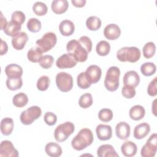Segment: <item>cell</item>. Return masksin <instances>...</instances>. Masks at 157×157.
I'll return each mask as SVG.
<instances>
[{"mask_svg":"<svg viewBox=\"0 0 157 157\" xmlns=\"http://www.w3.org/2000/svg\"><path fill=\"white\" fill-rule=\"evenodd\" d=\"M94 136L92 131L88 128H83L72 139L71 145L77 151H81L92 144Z\"/></svg>","mask_w":157,"mask_h":157,"instance_id":"obj_1","label":"cell"},{"mask_svg":"<svg viewBox=\"0 0 157 157\" xmlns=\"http://www.w3.org/2000/svg\"><path fill=\"white\" fill-rule=\"evenodd\" d=\"M140 56V50L136 47H124L117 53V59L121 62L136 63L139 61Z\"/></svg>","mask_w":157,"mask_h":157,"instance_id":"obj_2","label":"cell"},{"mask_svg":"<svg viewBox=\"0 0 157 157\" xmlns=\"http://www.w3.org/2000/svg\"><path fill=\"white\" fill-rule=\"evenodd\" d=\"M120 76V70L117 66L110 67L106 72L104 79V86L111 92L115 91L119 87V78Z\"/></svg>","mask_w":157,"mask_h":157,"instance_id":"obj_3","label":"cell"},{"mask_svg":"<svg viewBox=\"0 0 157 157\" xmlns=\"http://www.w3.org/2000/svg\"><path fill=\"white\" fill-rule=\"evenodd\" d=\"M66 50L74 56L77 62H85L88 58V52L82 46L78 40L75 39L69 40L67 43Z\"/></svg>","mask_w":157,"mask_h":157,"instance_id":"obj_4","label":"cell"},{"mask_svg":"<svg viewBox=\"0 0 157 157\" xmlns=\"http://www.w3.org/2000/svg\"><path fill=\"white\" fill-rule=\"evenodd\" d=\"M75 126L71 121H66L59 124L54 131V137L58 142H63L74 132Z\"/></svg>","mask_w":157,"mask_h":157,"instance_id":"obj_5","label":"cell"},{"mask_svg":"<svg viewBox=\"0 0 157 157\" xmlns=\"http://www.w3.org/2000/svg\"><path fill=\"white\" fill-rule=\"evenodd\" d=\"M57 42V37L53 32H48L36 40V47L39 48L42 53L47 52L54 47Z\"/></svg>","mask_w":157,"mask_h":157,"instance_id":"obj_6","label":"cell"},{"mask_svg":"<svg viewBox=\"0 0 157 157\" xmlns=\"http://www.w3.org/2000/svg\"><path fill=\"white\" fill-rule=\"evenodd\" d=\"M41 115V109L39 106L33 105L21 112L20 119L22 124L25 125H29L38 119Z\"/></svg>","mask_w":157,"mask_h":157,"instance_id":"obj_7","label":"cell"},{"mask_svg":"<svg viewBox=\"0 0 157 157\" xmlns=\"http://www.w3.org/2000/svg\"><path fill=\"white\" fill-rule=\"evenodd\" d=\"M56 85L61 91L68 92L72 89L73 78L67 72H60L56 75Z\"/></svg>","mask_w":157,"mask_h":157,"instance_id":"obj_8","label":"cell"},{"mask_svg":"<svg viewBox=\"0 0 157 157\" xmlns=\"http://www.w3.org/2000/svg\"><path fill=\"white\" fill-rule=\"evenodd\" d=\"M157 150V134H152L142 147L140 155L143 157H153Z\"/></svg>","mask_w":157,"mask_h":157,"instance_id":"obj_9","label":"cell"},{"mask_svg":"<svg viewBox=\"0 0 157 157\" xmlns=\"http://www.w3.org/2000/svg\"><path fill=\"white\" fill-rule=\"evenodd\" d=\"M78 62L76 61L74 56L69 53H64L61 55L56 61V66L59 69L72 68L76 66Z\"/></svg>","mask_w":157,"mask_h":157,"instance_id":"obj_10","label":"cell"},{"mask_svg":"<svg viewBox=\"0 0 157 157\" xmlns=\"http://www.w3.org/2000/svg\"><path fill=\"white\" fill-rule=\"evenodd\" d=\"M18 151L14 147L13 144L7 140H2L0 144V156L17 157Z\"/></svg>","mask_w":157,"mask_h":157,"instance_id":"obj_11","label":"cell"},{"mask_svg":"<svg viewBox=\"0 0 157 157\" xmlns=\"http://www.w3.org/2000/svg\"><path fill=\"white\" fill-rule=\"evenodd\" d=\"M85 72L88 82L91 84L98 82L102 75L101 67L96 64H92L88 66Z\"/></svg>","mask_w":157,"mask_h":157,"instance_id":"obj_12","label":"cell"},{"mask_svg":"<svg viewBox=\"0 0 157 157\" xmlns=\"http://www.w3.org/2000/svg\"><path fill=\"white\" fill-rule=\"evenodd\" d=\"M96 132L98 138L100 140L105 141L111 139L112 129L110 125L99 124L96 128Z\"/></svg>","mask_w":157,"mask_h":157,"instance_id":"obj_13","label":"cell"},{"mask_svg":"<svg viewBox=\"0 0 157 157\" xmlns=\"http://www.w3.org/2000/svg\"><path fill=\"white\" fill-rule=\"evenodd\" d=\"M120 28L115 23L109 24L104 28V35L108 40H116L120 37Z\"/></svg>","mask_w":157,"mask_h":157,"instance_id":"obj_14","label":"cell"},{"mask_svg":"<svg viewBox=\"0 0 157 157\" xmlns=\"http://www.w3.org/2000/svg\"><path fill=\"white\" fill-rule=\"evenodd\" d=\"M131 128L129 124L125 121L118 123L115 126V134L121 140H126L130 136Z\"/></svg>","mask_w":157,"mask_h":157,"instance_id":"obj_15","label":"cell"},{"mask_svg":"<svg viewBox=\"0 0 157 157\" xmlns=\"http://www.w3.org/2000/svg\"><path fill=\"white\" fill-rule=\"evenodd\" d=\"M123 82L124 85H129L136 88L140 82L139 75L135 71H129L124 74Z\"/></svg>","mask_w":157,"mask_h":157,"instance_id":"obj_16","label":"cell"},{"mask_svg":"<svg viewBox=\"0 0 157 157\" xmlns=\"http://www.w3.org/2000/svg\"><path fill=\"white\" fill-rule=\"evenodd\" d=\"M28 40V36L25 32H20L12 39V45L17 50H22Z\"/></svg>","mask_w":157,"mask_h":157,"instance_id":"obj_17","label":"cell"},{"mask_svg":"<svg viewBox=\"0 0 157 157\" xmlns=\"http://www.w3.org/2000/svg\"><path fill=\"white\" fill-rule=\"evenodd\" d=\"M150 131V126L147 123L144 122L135 126L133 136L136 139H142L145 137Z\"/></svg>","mask_w":157,"mask_h":157,"instance_id":"obj_18","label":"cell"},{"mask_svg":"<svg viewBox=\"0 0 157 157\" xmlns=\"http://www.w3.org/2000/svg\"><path fill=\"white\" fill-rule=\"evenodd\" d=\"M97 155L99 157H118L113 147L110 144H103L97 150Z\"/></svg>","mask_w":157,"mask_h":157,"instance_id":"obj_19","label":"cell"},{"mask_svg":"<svg viewBox=\"0 0 157 157\" xmlns=\"http://www.w3.org/2000/svg\"><path fill=\"white\" fill-rule=\"evenodd\" d=\"M5 74L9 78H21L23 75L22 67L17 64H10L5 68Z\"/></svg>","mask_w":157,"mask_h":157,"instance_id":"obj_20","label":"cell"},{"mask_svg":"<svg viewBox=\"0 0 157 157\" xmlns=\"http://www.w3.org/2000/svg\"><path fill=\"white\" fill-rule=\"evenodd\" d=\"M59 30L61 35L64 36H71L75 31L74 24L69 20H64L59 25Z\"/></svg>","mask_w":157,"mask_h":157,"instance_id":"obj_21","label":"cell"},{"mask_svg":"<svg viewBox=\"0 0 157 157\" xmlns=\"http://www.w3.org/2000/svg\"><path fill=\"white\" fill-rule=\"evenodd\" d=\"M121 151L124 156L131 157L137 153V147L132 141H125L121 146Z\"/></svg>","mask_w":157,"mask_h":157,"instance_id":"obj_22","label":"cell"},{"mask_svg":"<svg viewBox=\"0 0 157 157\" xmlns=\"http://www.w3.org/2000/svg\"><path fill=\"white\" fill-rule=\"evenodd\" d=\"M45 151L47 155L51 157H58L62 155L63 150L61 147L57 143L50 142L46 144Z\"/></svg>","mask_w":157,"mask_h":157,"instance_id":"obj_23","label":"cell"},{"mask_svg":"<svg viewBox=\"0 0 157 157\" xmlns=\"http://www.w3.org/2000/svg\"><path fill=\"white\" fill-rule=\"evenodd\" d=\"M69 3L67 0H53L51 4L52 11L56 14H62L68 9Z\"/></svg>","mask_w":157,"mask_h":157,"instance_id":"obj_24","label":"cell"},{"mask_svg":"<svg viewBox=\"0 0 157 157\" xmlns=\"http://www.w3.org/2000/svg\"><path fill=\"white\" fill-rule=\"evenodd\" d=\"M145 114V110L144 107L140 105H135L132 106L129 112L130 118L135 121L142 120Z\"/></svg>","mask_w":157,"mask_h":157,"instance_id":"obj_25","label":"cell"},{"mask_svg":"<svg viewBox=\"0 0 157 157\" xmlns=\"http://www.w3.org/2000/svg\"><path fill=\"white\" fill-rule=\"evenodd\" d=\"M14 123L12 118L6 117L1 121V132L4 136H9L13 130Z\"/></svg>","mask_w":157,"mask_h":157,"instance_id":"obj_26","label":"cell"},{"mask_svg":"<svg viewBox=\"0 0 157 157\" xmlns=\"http://www.w3.org/2000/svg\"><path fill=\"white\" fill-rule=\"evenodd\" d=\"M21 29V25L13 21H10L8 22L6 28L4 30V33L8 36L14 37L19 33Z\"/></svg>","mask_w":157,"mask_h":157,"instance_id":"obj_27","label":"cell"},{"mask_svg":"<svg viewBox=\"0 0 157 157\" xmlns=\"http://www.w3.org/2000/svg\"><path fill=\"white\" fill-rule=\"evenodd\" d=\"M101 20L96 16H91L86 20V26L90 31H97L101 26Z\"/></svg>","mask_w":157,"mask_h":157,"instance_id":"obj_28","label":"cell"},{"mask_svg":"<svg viewBox=\"0 0 157 157\" xmlns=\"http://www.w3.org/2000/svg\"><path fill=\"white\" fill-rule=\"evenodd\" d=\"M13 104L17 107H25L28 102V96L24 93H19L16 94L12 99Z\"/></svg>","mask_w":157,"mask_h":157,"instance_id":"obj_29","label":"cell"},{"mask_svg":"<svg viewBox=\"0 0 157 157\" xmlns=\"http://www.w3.org/2000/svg\"><path fill=\"white\" fill-rule=\"evenodd\" d=\"M41 50L37 47H32L28 52L27 58L28 60L32 63H39L43 56Z\"/></svg>","mask_w":157,"mask_h":157,"instance_id":"obj_30","label":"cell"},{"mask_svg":"<svg viewBox=\"0 0 157 157\" xmlns=\"http://www.w3.org/2000/svg\"><path fill=\"white\" fill-rule=\"evenodd\" d=\"M96 53L102 56L107 55L110 51V44L106 40L99 41L96 47Z\"/></svg>","mask_w":157,"mask_h":157,"instance_id":"obj_31","label":"cell"},{"mask_svg":"<svg viewBox=\"0 0 157 157\" xmlns=\"http://www.w3.org/2000/svg\"><path fill=\"white\" fill-rule=\"evenodd\" d=\"M156 71V65L151 62H146L140 66L141 73L147 77L153 75Z\"/></svg>","mask_w":157,"mask_h":157,"instance_id":"obj_32","label":"cell"},{"mask_svg":"<svg viewBox=\"0 0 157 157\" xmlns=\"http://www.w3.org/2000/svg\"><path fill=\"white\" fill-rule=\"evenodd\" d=\"M7 88L11 91H15L21 88L23 81L21 78H9L6 82Z\"/></svg>","mask_w":157,"mask_h":157,"instance_id":"obj_33","label":"cell"},{"mask_svg":"<svg viewBox=\"0 0 157 157\" xmlns=\"http://www.w3.org/2000/svg\"><path fill=\"white\" fill-rule=\"evenodd\" d=\"M155 52L156 45L153 42H148L146 43L142 48L143 55L147 59L152 58L155 54Z\"/></svg>","mask_w":157,"mask_h":157,"instance_id":"obj_34","label":"cell"},{"mask_svg":"<svg viewBox=\"0 0 157 157\" xmlns=\"http://www.w3.org/2000/svg\"><path fill=\"white\" fill-rule=\"evenodd\" d=\"M33 11L38 16H43L47 13L48 7L44 2L37 1L33 6Z\"/></svg>","mask_w":157,"mask_h":157,"instance_id":"obj_35","label":"cell"},{"mask_svg":"<svg viewBox=\"0 0 157 157\" xmlns=\"http://www.w3.org/2000/svg\"><path fill=\"white\" fill-rule=\"evenodd\" d=\"M93 97L89 93L83 94L79 98L78 105L83 109H87L93 104Z\"/></svg>","mask_w":157,"mask_h":157,"instance_id":"obj_36","label":"cell"},{"mask_svg":"<svg viewBox=\"0 0 157 157\" xmlns=\"http://www.w3.org/2000/svg\"><path fill=\"white\" fill-rule=\"evenodd\" d=\"M26 26L28 29L32 33L39 32L42 27L40 21L36 18H29L27 22Z\"/></svg>","mask_w":157,"mask_h":157,"instance_id":"obj_37","label":"cell"},{"mask_svg":"<svg viewBox=\"0 0 157 157\" xmlns=\"http://www.w3.org/2000/svg\"><path fill=\"white\" fill-rule=\"evenodd\" d=\"M50 83V78L47 75H42L40 77L37 81V83H36L37 88L41 91H46L49 87Z\"/></svg>","mask_w":157,"mask_h":157,"instance_id":"obj_38","label":"cell"},{"mask_svg":"<svg viewBox=\"0 0 157 157\" xmlns=\"http://www.w3.org/2000/svg\"><path fill=\"white\" fill-rule=\"evenodd\" d=\"M113 112L111 109L104 108L99 110L98 113L99 119L103 122H109L113 118Z\"/></svg>","mask_w":157,"mask_h":157,"instance_id":"obj_39","label":"cell"},{"mask_svg":"<svg viewBox=\"0 0 157 157\" xmlns=\"http://www.w3.org/2000/svg\"><path fill=\"white\" fill-rule=\"evenodd\" d=\"M77 83L78 86L81 89H87L91 85L88 82L85 72H82L77 75Z\"/></svg>","mask_w":157,"mask_h":157,"instance_id":"obj_40","label":"cell"},{"mask_svg":"<svg viewBox=\"0 0 157 157\" xmlns=\"http://www.w3.org/2000/svg\"><path fill=\"white\" fill-rule=\"evenodd\" d=\"M54 63V58L52 55H45L42 56L39 61V65L44 69L50 68Z\"/></svg>","mask_w":157,"mask_h":157,"instance_id":"obj_41","label":"cell"},{"mask_svg":"<svg viewBox=\"0 0 157 157\" xmlns=\"http://www.w3.org/2000/svg\"><path fill=\"white\" fill-rule=\"evenodd\" d=\"M121 94L125 98L131 99L136 96V91L135 88L129 85H124L121 89Z\"/></svg>","mask_w":157,"mask_h":157,"instance_id":"obj_42","label":"cell"},{"mask_svg":"<svg viewBox=\"0 0 157 157\" xmlns=\"http://www.w3.org/2000/svg\"><path fill=\"white\" fill-rule=\"evenodd\" d=\"M78 42L80 43L82 46L86 49V50L88 53L91 52V51L92 50L93 44H92V41L90 37H88V36H81L78 40Z\"/></svg>","mask_w":157,"mask_h":157,"instance_id":"obj_43","label":"cell"},{"mask_svg":"<svg viewBox=\"0 0 157 157\" xmlns=\"http://www.w3.org/2000/svg\"><path fill=\"white\" fill-rule=\"evenodd\" d=\"M26 19V17L25 13L20 10H16L14 11L11 15V20L12 21H15L22 25Z\"/></svg>","mask_w":157,"mask_h":157,"instance_id":"obj_44","label":"cell"},{"mask_svg":"<svg viewBox=\"0 0 157 157\" xmlns=\"http://www.w3.org/2000/svg\"><path fill=\"white\" fill-rule=\"evenodd\" d=\"M44 120L47 124L49 126H53L57 121V117L53 112H47L44 115Z\"/></svg>","mask_w":157,"mask_h":157,"instance_id":"obj_45","label":"cell"},{"mask_svg":"<svg viewBox=\"0 0 157 157\" xmlns=\"http://www.w3.org/2000/svg\"><path fill=\"white\" fill-rule=\"evenodd\" d=\"M157 77H155L148 84L147 87V93L150 96L154 97L157 94Z\"/></svg>","mask_w":157,"mask_h":157,"instance_id":"obj_46","label":"cell"},{"mask_svg":"<svg viewBox=\"0 0 157 157\" xmlns=\"http://www.w3.org/2000/svg\"><path fill=\"white\" fill-rule=\"evenodd\" d=\"M1 52H0V55L2 56L5 55L7 51H8V45L6 41L3 40L1 39Z\"/></svg>","mask_w":157,"mask_h":157,"instance_id":"obj_47","label":"cell"},{"mask_svg":"<svg viewBox=\"0 0 157 157\" xmlns=\"http://www.w3.org/2000/svg\"><path fill=\"white\" fill-rule=\"evenodd\" d=\"M71 2L76 7H82L85 6L86 1V0H71Z\"/></svg>","mask_w":157,"mask_h":157,"instance_id":"obj_48","label":"cell"},{"mask_svg":"<svg viewBox=\"0 0 157 157\" xmlns=\"http://www.w3.org/2000/svg\"><path fill=\"white\" fill-rule=\"evenodd\" d=\"M8 22L7 21V20L6 17H4L2 12H1V30H4V29L6 28Z\"/></svg>","mask_w":157,"mask_h":157,"instance_id":"obj_49","label":"cell"}]
</instances>
